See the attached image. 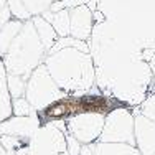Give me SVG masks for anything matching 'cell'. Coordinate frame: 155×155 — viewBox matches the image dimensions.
Segmentation results:
<instances>
[{
  "mask_svg": "<svg viewBox=\"0 0 155 155\" xmlns=\"http://www.w3.org/2000/svg\"><path fill=\"white\" fill-rule=\"evenodd\" d=\"M87 46L94 63L96 86L106 97L134 109L155 93V78L142 50L120 36L106 20L94 23Z\"/></svg>",
  "mask_w": 155,
  "mask_h": 155,
  "instance_id": "6da1fadb",
  "label": "cell"
},
{
  "mask_svg": "<svg viewBox=\"0 0 155 155\" xmlns=\"http://www.w3.org/2000/svg\"><path fill=\"white\" fill-rule=\"evenodd\" d=\"M104 20L139 50H155V0H97Z\"/></svg>",
  "mask_w": 155,
  "mask_h": 155,
  "instance_id": "7a4b0ae2",
  "label": "cell"
},
{
  "mask_svg": "<svg viewBox=\"0 0 155 155\" xmlns=\"http://www.w3.org/2000/svg\"><path fill=\"white\" fill-rule=\"evenodd\" d=\"M43 64L68 96L89 93L96 86L94 63L87 41H78L71 46L54 45L46 53Z\"/></svg>",
  "mask_w": 155,
  "mask_h": 155,
  "instance_id": "3957f363",
  "label": "cell"
},
{
  "mask_svg": "<svg viewBox=\"0 0 155 155\" xmlns=\"http://www.w3.org/2000/svg\"><path fill=\"white\" fill-rule=\"evenodd\" d=\"M0 58L3 61L7 74L20 76L25 79H28L31 73L45 63L46 50L40 41L31 20L21 21L18 31Z\"/></svg>",
  "mask_w": 155,
  "mask_h": 155,
  "instance_id": "277c9868",
  "label": "cell"
},
{
  "mask_svg": "<svg viewBox=\"0 0 155 155\" xmlns=\"http://www.w3.org/2000/svg\"><path fill=\"white\" fill-rule=\"evenodd\" d=\"M66 97H68V94L54 83L45 64H40L28 78L25 99L30 102L31 107L38 114Z\"/></svg>",
  "mask_w": 155,
  "mask_h": 155,
  "instance_id": "5b68a950",
  "label": "cell"
},
{
  "mask_svg": "<svg viewBox=\"0 0 155 155\" xmlns=\"http://www.w3.org/2000/svg\"><path fill=\"white\" fill-rule=\"evenodd\" d=\"M109 110L106 109H87L81 112L71 114L66 117V132L73 135L81 143H96L104 129L106 116Z\"/></svg>",
  "mask_w": 155,
  "mask_h": 155,
  "instance_id": "8992f818",
  "label": "cell"
},
{
  "mask_svg": "<svg viewBox=\"0 0 155 155\" xmlns=\"http://www.w3.org/2000/svg\"><path fill=\"white\" fill-rule=\"evenodd\" d=\"M97 142L104 143H127L135 145L134 137V112L130 107L116 106L106 116L102 134Z\"/></svg>",
  "mask_w": 155,
  "mask_h": 155,
  "instance_id": "52a82bcc",
  "label": "cell"
},
{
  "mask_svg": "<svg viewBox=\"0 0 155 155\" xmlns=\"http://www.w3.org/2000/svg\"><path fill=\"white\" fill-rule=\"evenodd\" d=\"M89 0H7L12 18L31 20L33 17L45 15L48 12L71 10L79 5H87Z\"/></svg>",
  "mask_w": 155,
  "mask_h": 155,
  "instance_id": "ba28073f",
  "label": "cell"
},
{
  "mask_svg": "<svg viewBox=\"0 0 155 155\" xmlns=\"http://www.w3.org/2000/svg\"><path fill=\"white\" fill-rule=\"evenodd\" d=\"M27 155H69L64 132L53 122H43L28 142Z\"/></svg>",
  "mask_w": 155,
  "mask_h": 155,
  "instance_id": "9c48e42d",
  "label": "cell"
},
{
  "mask_svg": "<svg viewBox=\"0 0 155 155\" xmlns=\"http://www.w3.org/2000/svg\"><path fill=\"white\" fill-rule=\"evenodd\" d=\"M132 112H134L135 147L142 155H155V122L142 116L137 107L132 109Z\"/></svg>",
  "mask_w": 155,
  "mask_h": 155,
  "instance_id": "30bf717a",
  "label": "cell"
},
{
  "mask_svg": "<svg viewBox=\"0 0 155 155\" xmlns=\"http://www.w3.org/2000/svg\"><path fill=\"white\" fill-rule=\"evenodd\" d=\"M40 125H41V119H40L38 112L27 117L12 116L7 120L0 122V135H13V137H21L30 140L36 134Z\"/></svg>",
  "mask_w": 155,
  "mask_h": 155,
  "instance_id": "8fae6325",
  "label": "cell"
},
{
  "mask_svg": "<svg viewBox=\"0 0 155 155\" xmlns=\"http://www.w3.org/2000/svg\"><path fill=\"white\" fill-rule=\"evenodd\" d=\"M69 36L81 41H87L94 28L93 12L87 5H79L69 10Z\"/></svg>",
  "mask_w": 155,
  "mask_h": 155,
  "instance_id": "7c38bea8",
  "label": "cell"
},
{
  "mask_svg": "<svg viewBox=\"0 0 155 155\" xmlns=\"http://www.w3.org/2000/svg\"><path fill=\"white\" fill-rule=\"evenodd\" d=\"M31 21H33V27H35L36 33H38L40 41L43 43V46H45V50L48 53V51L54 46V43L58 41V35H56V31H54L53 25H51L50 21H48L45 17H41V15L33 17Z\"/></svg>",
  "mask_w": 155,
  "mask_h": 155,
  "instance_id": "4fadbf2b",
  "label": "cell"
},
{
  "mask_svg": "<svg viewBox=\"0 0 155 155\" xmlns=\"http://www.w3.org/2000/svg\"><path fill=\"white\" fill-rule=\"evenodd\" d=\"M12 117V97L7 87V71L0 58V122Z\"/></svg>",
  "mask_w": 155,
  "mask_h": 155,
  "instance_id": "5bb4252c",
  "label": "cell"
},
{
  "mask_svg": "<svg viewBox=\"0 0 155 155\" xmlns=\"http://www.w3.org/2000/svg\"><path fill=\"white\" fill-rule=\"evenodd\" d=\"M45 17L51 25H53L54 31H56L58 38H66L69 36V10H60V12H48L45 13Z\"/></svg>",
  "mask_w": 155,
  "mask_h": 155,
  "instance_id": "9a60e30c",
  "label": "cell"
},
{
  "mask_svg": "<svg viewBox=\"0 0 155 155\" xmlns=\"http://www.w3.org/2000/svg\"><path fill=\"white\" fill-rule=\"evenodd\" d=\"M96 155H142L135 145L96 142Z\"/></svg>",
  "mask_w": 155,
  "mask_h": 155,
  "instance_id": "2e32d148",
  "label": "cell"
},
{
  "mask_svg": "<svg viewBox=\"0 0 155 155\" xmlns=\"http://www.w3.org/2000/svg\"><path fill=\"white\" fill-rule=\"evenodd\" d=\"M27 81L25 78L20 76H13V74H7V87L12 99H18L25 96V89H27Z\"/></svg>",
  "mask_w": 155,
  "mask_h": 155,
  "instance_id": "e0dca14e",
  "label": "cell"
},
{
  "mask_svg": "<svg viewBox=\"0 0 155 155\" xmlns=\"http://www.w3.org/2000/svg\"><path fill=\"white\" fill-rule=\"evenodd\" d=\"M31 114H36V110L25 99V96L23 97H18V99H12V116L27 117V116H31Z\"/></svg>",
  "mask_w": 155,
  "mask_h": 155,
  "instance_id": "ac0fdd59",
  "label": "cell"
},
{
  "mask_svg": "<svg viewBox=\"0 0 155 155\" xmlns=\"http://www.w3.org/2000/svg\"><path fill=\"white\" fill-rule=\"evenodd\" d=\"M137 110L142 114V116H145L147 119H150V120L155 122V93L147 96L145 101H143L140 106H137Z\"/></svg>",
  "mask_w": 155,
  "mask_h": 155,
  "instance_id": "d6986e66",
  "label": "cell"
},
{
  "mask_svg": "<svg viewBox=\"0 0 155 155\" xmlns=\"http://www.w3.org/2000/svg\"><path fill=\"white\" fill-rule=\"evenodd\" d=\"M64 135H66V149H68V153L69 155H79L83 143H81L79 140H76L73 135H69V134H64Z\"/></svg>",
  "mask_w": 155,
  "mask_h": 155,
  "instance_id": "ffe728a7",
  "label": "cell"
},
{
  "mask_svg": "<svg viewBox=\"0 0 155 155\" xmlns=\"http://www.w3.org/2000/svg\"><path fill=\"white\" fill-rule=\"evenodd\" d=\"M79 155H96V143H84Z\"/></svg>",
  "mask_w": 155,
  "mask_h": 155,
  "instance_id": "44dd1931",
  "label": "cell"
},
{
  "mask_svg": "<svg viewBox=\"0 0 155 155\" xmlns=\"http://www.w3.org/2000/svg\"><path fill=\"white\" fill-rule=\"evenodd\" d=\"M150 68H152V73H153V78H155V50H153V56H152V60H150Z\"/></svg>",
  "mask_w": 155,
  "mask_h": 155,
  "instance_id": "7402d4cb",
  "label": "cell"
},
{
  "mask_svg": "<svg viewBox=\"0 0 155 155\" xmlns=\"http://www.w3.org/2000/svg\"><path fill=\"white\" fill-rule=\"evenodd\" d=\"M7 7V0H0V12Z\"/></svg>",
  "mask_w": 155,
  "mask_h": 155,
  "instance_id": "603a6c76",
  "label": "cell"
},
{
  "mask_svg": "<svg viewBox=\"0 0 155 155\" xmlns=\"http://www.w3.org/2000/svg\"><path fill=\"white\" fill-rule=\"evenodd\" d=\"M0 155H7V150L2 147V143H0Z\"/></svg>",
  "mask_w": 155,
  "mask_h": 155,
  "instance_id": "cb8c5ba5",
  "label": "cell"
}]
</instances>
